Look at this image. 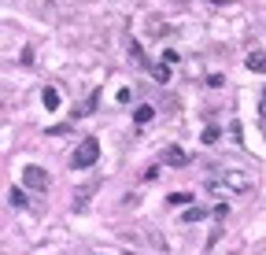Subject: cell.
Returning a JSON list of instances; mask_svg holds the SVG:
<instances>
[{
    "instance_id": "7c38bea8",
    "label": "cell",
    "mask_w": 266,
    "mask_h": 255,
    "mask_svg": "<svg viewBox=\"0 0 266 255\" xmlns=\"http://www.w3.org/2000/svg\"><path fill=\"white\" fill-rule=\"evenodd\" d=\"M218 137H222V133H218V126H207V130H203V145H214Z\"/></svg>"
},
{
    "instance_id": "5b68a950",
    "label": "cell",
    "mask_w": 266,
    "mask_h": 255,
    "mask_svg": "<svg viewBox=\"0 0 266 255\" xmlns=\"http://www.w3.org/2000/svg\"><path fill=\"white\" fill-rule=\"evenodd\" d=\"M41 104L49 107V111H56V107H59V89H52V85H44V92H41Z\"/></svg>"
},
{
    "instance_id": "ba28073f",
    "label": "cell",
    "mask_w": 266,
    "mask_h": 255,
    "mask_svg": "<svg viewBox=\"0 0 266 255\" xmlns=\"http://www.w3.org/2000/svg\"><path fill=\"white\" fill-rule=\"evenodd\" d=\"M248 71L266 74V52H252V56H248Z\"/></svg>"
},
{
    "instance_id": "2e32d148",
    "label": "cell",
    "mask_w": 266,
    "mask_h": 255,
    "mask_svg": "<svg viewBox=\"0 0 266 255\" xmlns=\"http://www.w3.org/2000/svg\"><path fill=\"white\" fill-rule=\"evenodd\" d=\"M211 4H233V0H211Z\"/></svg>"
},
{
    "instance_id": "9c48e42d",
    "label": "cell",
    "mask_w": 266,
    "mask_h": 255,
    "mask_svg": "<svg viewBox=\"0 0 266 255\" xmlns=\"http://www.w3.org/2000/svg\"><path fill=\"white\" fill-rule=\"evenodd\" d=\"M203 215H207V207H200V203H196V207H185V215H181V222H200Z\"/></svg>"
},
{
    "instance_id": "8fae6325",
    "label": "cell",
    "mask_w": 266,
    "mask_h": 255,
    "mask_svg": "<svg viewBox=\"0 0 266 255\" xmlns=\"http://www.w3.org/2000/svg\"><path fill=\"white\" fill-rule=\"evenodd\" d=\"M152 74H155V82H170V67H166V63H155Z\"/></svg>"
},
{
    "instance_id": "52a82bcc",
    "label": "cell",
    "mask_w": 266,
    "mask_h": 255,
    "mask_svg": "<svg viewBox=\"0 0 266 255\" xmlns=\"http://www.w3.org/2000/svg\"><path fill=\"white\" fill-rule=\"evenodd\" d=\"M133 119H137L140 126H144V122H152V119H155V107H152V104H137V111H133Z\"/></svg>"
},
{
    "instance_id": "4fadbf2b",
    "label": "cell",
    "mask_w": 266,
    "mask_h": 255,
    "mask_svg": "<svg viewBox=\"0 0 266 255\" xmlns=\"http://www.w3.org/2000/svg\"><path fill=\"white\" fill-rule=\"evenodd\" d=\"M11 203L15 207H26V193H22V189H11Z\"/></svg>"
},
{
    "instance_id": "3957f363",
    "label": "cell",
    "mask_w": 266,
    "mask_h": 255,
    "mask_svg": "<svg viewBox=\"0 0 266 255\" xmlns=\"http://www.w3.org/2000/svg\"><path fill=\"white\" fill-rule=\"evenodd\" d=\"M96 104H100V89H92L82 104H74V111H70V115H74V119H89L92 111H96Z\"/></svg>"
},
{
    "instance_id": "7a4b0ae2",
    "label": "cell",
    "mask_w": 266,
    "mask_h": 255,
    "mask_svg": "<svg viewBox=\"0 0 266 255\" xmlns=\"http://www.w3.org/2000/svg\"><path fill=\"white\" fill-rule=\"evenodd\" d=\"M96 159H100V141L96 137H85L82 145H78V152L70 155V163H74V170H89Z\"/></svg>"
},
{
    "instance_id": "277c9868",
    "label": "cell",
    "mask_w": 266,
    "mask_h": 255,
    "mask_svg": "<svg viewBox=\"0 0 266 255\" xmlns=\"http://www.w3.org/2000/svg\"><path fill=\"white\" fill-rule=\"evenodd\" d=\"M22 181H26L30 189H49V174H44L41 167H26V170H22Z\"/></svg>"
},
{
    "instance_id": "9a60e30c",
    "label": "cell",
    "mask_w": 266,
    "mask_h": 255,
    "mask_svg": "<svg viewBox=\"0 0 266 255\" xmlns=\"http://www.w3.org/2000/svg\"><path fill=\"white\" fill-rule=\"evenodd\" d=\"M115 100H118V104H130V100H133V92H130V89H118V92H115Z\"/></svg>"
},
{
    "instance_id": "5bb4252c",
    "label": "cell",
    "mask_w": 266,
    "mask_h": 255,
    "mask_svg": "<svg viewBox=\"0 0 266 255\" xmlns=\"http://www.w3.org/2000/svg\"><path fill=\"white\" fill-rule=\"evenodd\" d=\"M207 85H211V89H222V85H226V78H222V74H211V78H207Z\"/></svg>"
},
{
    "instance_id": "30bf717a",
    "label": "cell",
    "mask_w": 266,
    "mask_h": 255,
    "mask_svg": "<svg viewBox=\"0 0 266 255\" xmlns=\"http://www.w3.org/2000/svg\"><path fill=\"white\" fill-rule=\"evenodd\" d=\"M166 203H170V207H189V203H192V196H189V193H170V196H166Z\"/></svg>"
},
{
    "instance_id": "8992f818",
    "label": "cell",
    "mask_w": 266,
    "mask_h": 255,
    "mask_svg": "<svg viewBox=\"0 0 266 255\" xmlns=\"http://www.w3.org/2000/svg\"><path fill=\"white\" fill-rule=\"evenodd\" d=\"M166 163H170V167H185V163H189V155H185L181 148L170 145V148H166Z\"/></svg>"
},
{
    "instance_id": "6da1fadb",
    "label": "cell",
    "mask_w": 266,
    "mask_h": 255,
    "mask_svg": "<svg viewBox=\"0 0 266 255\" xmlns=\"http://www.w3.org/2000/svg\"><path fill=\"white\" fill-rule=\"evenodd\" d=\"M252 185H255L252 174H248V170H233V167H226V170H218V174L207 178L211 193H248Z\"/></svg>"
}]
</instances>
